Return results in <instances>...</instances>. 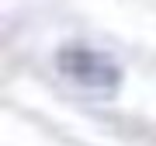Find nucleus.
Instances as JSON below:
<instances>
[{
  "label": "nucleus",
  "instance_id": "obj_1",
  "mask_svg": "<svg viewBox=\"0 0 156 146\" xmlns=\"http://www.w3.org/2000/svg\"><path fill=\"white\" fill-rule=\"evenodd\" d=\"M49 66L59 84H66L69 90H76L80 97H90V101H111L128 84V70L122 66V59L108 45L80 38V35H66V38L52 42Z\"/></svg>",
  "mask_w": 156,
  "mask_h": 146
}]
</instances>
